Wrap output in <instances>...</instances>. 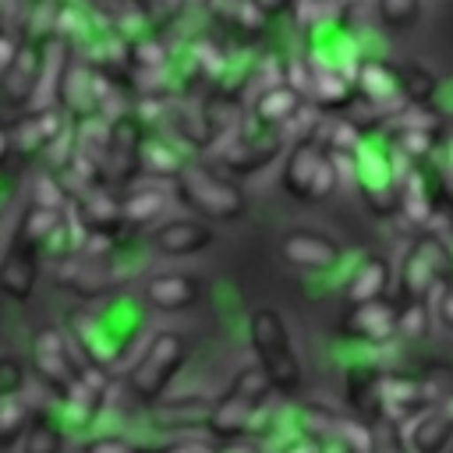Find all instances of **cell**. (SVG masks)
<instances>
[{"mask_svg": "<svg viewBox=\"0 0 453 453\" xmlns=\"http://www.w3.org/2000/svg\"><path fill=\"white\" fill-rule=\"evenodd\" d=\"M42 60H46V39H21L14 46V57L0 71V124L7 127L18 113L35 106L39 81H42Z\"/></svg>", "mask_w": 453, "mask_h": 453, "instance_id": "cell-9", "label": "cell"}, {"mask_svg": "<svg viewBox=\"0 0 453 453\" xmlns=\"http://www.w3.org/2000/svg\"><path fill=\"white\" fill-rule=\"evenodd\" d=\"M145 120L131 110L110 117L106 127V149H103V184L106 188H127L142 177V142H145Z\"/></svg>", "mask_w": 453, "mask_h": 453, "instance_id": "cell-10", "label": "cell"}, {"mask_svg": "<svg viewBox=\"0 0 453 453\" xmlns=\"http://www.w3.org/2000/svg\"><path fill=\"white\" fill-rule=\"evenodd\" d=\"M354 103H365L379 113V120L386 124L400 106V78H396V60L386 57H365L354 71Z\"/></svg>", "mask_w": 453, "mask_h": 453, "instance_id": "cell-14", "label": "cell"}, {"mask_svg": "<svg viewBox=\"0 0 453 453\" xmlns=\"http://www.w3.org/2000/svg\"><path fill=\"white\" fill-rule=\"evenodd\" d=\"M212 237H216L212 226L202 219H166V223L152 226L149 244L166 258H188V255L205 251L212 244Z\"/></svg>", "mask_w": 453, "mask_h": 453, "instance_id": "cell-18", "label": "cell"}, {"mask_svg": "<svg viewBox=\"0 0 453 453\" xmlns=\"http://www.w3.org/2000/svg\"><path fill=\"white\" fill-rule=\"evenodd\" d=\"M202 11L212 18V25L237 35V42H255L265 28V18L251 0H202Z\"/></svg>", "mask_w": 453, "mask_h": 453, "instance_id": "cell-23", "label": "cell"}, {"mask_svg": "<svg viewBox=\"0 0 453 453\" xmlns=\"http://www.w3.org/2000/svg\"><path fill=\"white\" fill-rule=\"evenodd\" d=\"M67 131V117L57 103H46V106H32L25 113H18L11 124H7V142H11V156L18 163H32L39 159L60 134Z\"/></svg>", "mask_w": 453, "mask_h": 453, "instance_id": "cell-11", "label": "cell"}, {"mask_svg": "<svg viewBox=\"0 0 453 453\" xmlns=\"http://www.w3.org/2000/svg\"><path fill=\"white\" fill-rule=\"evenodd\" d=\"M280 255L294 265V269H304V273H329L340 265L343 258V244L322 230H308V226H297L290 230L283 241H280Z\"/></svg>", "mask_w": 453, "mask_h": 453, "instance_id": "cell-15", "label": "cell"}, {"mask_svg": "<svg viewBox=\"0 0 453 453\" xmlns=\"http://www.w3.org/2000/svg\"><path fill=\"white\" fill-rule=\"evenodd\" d=\"M449 442H453V389L435 396L407 425V449L411 453H442Z\"/></svg>", "mask_w": 453, "mask_h": 453, "instance_id": "cell-16", "label": "cell"}, {"mask_svg": "<svg viewBox=\"0 0 453 453\" xmlns=\"http://www.w3.org/2000/svg\"><path fill=\"white\" fill-rule=\"evenodd\" d=\"M188 361V340L184 333H173V329H159L149 336V343L142 347L138 361L127 368V389L142 400V403H156L170 382L180 375Z\"/></svg>", "mask_w": 453, "mask_h": 453, "instance_id": "cell-6", "label": "cell"}, {"mask_svg": "<svg viewBox=\"0 0 453 453\" xmlns=\"http://www.w3.org/2000/svg\"><path fill=\"white\" fill-rule=\"evenodd\" d=\"M28 421H32V407L25 400H18V393L0 396V449L18 446V439L25 435Z\"/></svg>", "mask_w": 453, "mask_h": 453, "instance_id": "cell-28", "label": "cell"}, {"mask_svg": "<svg viewBox=\"0 0 453 453\" xmlns=\"http://www.w3.org/2000/svg\"><path fill=\"white\" fill-rule=\"evenodd\" d=\"M273 386L269 379L262 375V368H244L237 372V379L223 389V396L209 407L205 414V428L216 435V439H241V435H255L258 432V421L269 414L273 407Z\"/></svg>", "mask_w": 453, "mask_h": 453, "instance_id": "cell-2", "label": "cell"}, {"mask_svg": "<svg viewBox=\"0 0 453 453\" xmlns=\"http://www.w3.org/2000/svg\"><path fill=\"white\" fill-rule=\"evenodd\" d=\"M396 78H400L403 103H432V96L439 88V78L418 60H400L396 64Z\"/></svg>", "mask_w": 453, "mask_h": 453, "instance_id": "cell-27", "label": "cell"}, {"mask_svg": "<svg viewBox=\"0 0 453 453\" xmlns=\"http://www.w3.org/2000/svg\"><path fill=\"white\" fill-rule=\"evenodd\" d=\"M25 382V365L18 357H0V396L18 393Z\"/></svg>", "mask_w": 453, "mask_h": 453, "instance_id": "cell-31", "label": "cell"}, {"mask_svg": "<svg viewBox=\"0 0 453 453\" xmlns=\"http://www.w3.org/2000/svg\"><path fill=\"white\" fill-rule=\"evenodd\" d=\"M39 269H42L39 248H32V244H25V241L14 237L11 248H7V255H4V262H0V290L7 297H18V301L32 297L35 280H39Z\"/></svg>", "mask_w": 453, "mask_h": 453, "instance_id": "cell-21", "label": "cell"}, {"mask_svg": "<svg viewBox=\"0 0 453 453\" xmlns=\"http://www.w3.org/2000/svg\"><path fill=\"white\" fill-rule=\"evenodd\" d=\"M64 425L50 411H32V421L21 435V453H60Z\"/></svg>", "mask_w": 453, "mask_h": 453, "instance_id": "cell-26", "label": "cell"}, {"mask_svg": "<svg viewBox=\"0 0 453 453\" xmlns=\"http://www.w3.org/2000/svg\"><path fill=\"white\" fill-rule=\"evenodd\" d=\"M14 46H18V35L0 28V71H4V64L14 57Z\"/></svg>", "mask_w": 453, "mask_h": 453, "instance_id": "cell-38", "label": "cell"}, {"mask_svg": "<svg viewBox=\"0 0 453 453\" xmlns=\"http://www.w3.org/2000/svg\"><path fill=\"white\" fill-rule=\"evenodd\" d=\"M389 283H393V265L386 255H365L354 273L343 283V304H361V301H375V297H389Z\"/></svg>", "mask_w": 453, "mask_h": 453, "instance_id": "cell-22", "label": "cell"}, {"mask_svg": "<svg viewBox=\"0 0 453 453\" xmlns=\"http://www.w3.org/2000/svg\"><path fill=\"white\" fill-rule=\"evenodd\" d=\"M85 453H149V449L138 446V442H131L127 435L106 432V435H92V439L85 442Z\"/></svg>", "mask_w": 453, "mask_h": 453, "instance_id": "cell-30", "label": "cell"}, {"mask_svg": "<svg viewBox=\"0 0 453 453\" xmlns=\"http://www.w3.org/2000/svg\"><path fill=\"white\" fill-rule=\"evenodd\" d=\"M251 4L258 7V14L265 21H276L283 14H294V7H297V0H251Z\"/></svg>", "mask_w": 453, "mask_h": 453, "instance_id": "cell-34", "label": "cell"}, {"mask_svg": "<svg viewBox=\"0 0 453 453\" xmlns=\"http://www.w3.org/2000/svg\"><path fill=\"white\" fill-rule=\"evenodd\" d=\"M304 96L297 85H290L287 78L283 81H273V85H262L255 88V99H251V117L258 127H276V131H287L301 113H304Z\"/></svg>", "mask_w": 453, "mask_h": 453, "instance_id": "cell-17", "label": "cell"}, {"mask_svg": "<svg viewBox=\"0 0 453 453\" xmlns=\"http://www.w3.org/2000/svg\"><path fill=\"white\" fill-rule=\"evenodd\" d=\"M11 159V142H7V127L0 124V163H7Z\"/></svg>", "mask_w": 453, "mask_h": 453, "instance_id": "cell-39", "label": "cell"}, {"mask_svg": "<svg viewBox=\"0 0 453 453\" xmlns=\"http://www.w3.org/2000/svg\"><path fill=\"white\" fill-rule=\"evenodd\" d=\"M173 195L180 205H188L202 219H216V223L237 219L248 209L241 184L234 177H226L216 163H205V159H188L173 173Z\"/></svg>", "mask_w": 453, "mask_h": 453, "instance_id": "cell-3", "label": "cell"}, {"mask_svg": "<svg viewBox=\"0 0 453 453\" xmlns=\"http://www.w3.org/2000/svg\"><path fill=\"white\" fill-rule=\"evenodd\" d=\"M375 14H379V25L386 32H411L421 18V0H375Z\"/></svg>", "mask_w": 453, "mask_h": 453, "instance_id": "cell-29", "label": "cell"}, {"mask_svg": "<svg viewBox=\"0 0 453 453\" xmlns=\"http://www.w3.org/2000/svg\"><path fill=\"white\" fill-rule=\"evenodd\" d=\"M149 453H216V449L198 442V439H173V442H163L159 449H149Z\"/></svg>", "mask_w": 453, "mask_h": 453, "instance_id": "cell-35", "label": "cell"}, {"mask_svg": "<svg viewBox=\"0 0 453 453\" xmlns=\"http://www.w3.org/2000/svg\"><path fill=\"white\" fill-rule=\"evenodd\" d=\"M248 343H251V354H255L262 375L269 379V386L283 396H294L301 389L304 375H301V357L294 350L290 329L276 308L258 304L248 315Z\"/></svg>", "mask_w": 453, "mask_h": 453, "instance_id": "cell-4", "label": "cell"}, {"mask_svg": "<svg viewBox=\"0 0 453 453\" xmlns=\"http://www.w3.org/2000/svg\"><path fill=\"white\" fill-rule=\"evenodd\" d=\"M435 170H439L442 184H446V188H449V195H453V142L446 145V152H442V163H439Z\"/></svg>", "mask_w": 453, "mask_h": 453, "instance_id": "cell-37", "label": "cell"}, {"mask_svg": "<svg viewBox=\"0 0 453 453\" xmlns=\"http://www.w3.org/2000/svg\"><path fill=\"white\" fill-rule=\"evenodd\" d=\"M411 163H428L439 149V131L435 127H411V124H389L386 134Z\"/></svg>", "mask_w": 453, "mask_h": 453, "instance_id": "cell-25", "label": "cell"}, {"mask_svg": "<svg viewBox=\"0 0 453 453\" xmlns=\"http://www.w3.org/2000/svg\"><path fill=\"white\" fill-rule=\"evenodd\" d=\"M120 209H124V226L127 230L152 226L166 212V191L156 188V184H127V191L120 195Z\"/></svg>", "mask_w": 453, "mask_h": 453, "instance_id": "cell-24", "label": "cell"}, {"mask_svg": "<svg viewBox=\"0 0 453 453\" xmlns=\"http://www.w3.org/2000/svg\"><path fill=\"white\" fill-rule=\"evenodd\" d=\"M453 273V248L439 230H421L400 262V301H428Z\"/></svg>", "mask_w": 453, "mask_h": 453, "instance_id": "cell-7", "label": "cell"}, {"mask_svg": "<svg viewBox=\"0 0 453 453\" xmlns=\"http://www.w3.org/2000/svg\"><path fill=\"white\" fill-rule=\"evenodd\" d=\"M439 315H442V322L453 329V273H449L446 283L439 287Z\"/></svg>", "mask_w": 453, "mask_h": 453, "instance_id": "cell-36", "label": "cell"}, {"mask_svg": "<svg viewBox=\"0 0 453 453\" xmlns=\"http://www.w3.org/2000/svg\"><path fill=\"white\" fill-rule=\"evenodd\" d=\"M283 191L304 205H315V202H326L340 180H336V170H333V156L329 149L319 142L315 131H304L297 134V142L290 145L287 159H283V177H280Z\"/></svg>", "mask_w": 453, "mask_h": 453, "instance_id": "cell-5", "label": "cell"}, {"mask_svg": "<svg viewBox=\"0 0 453 453\" xmlns=\"http://www.w3.org/2000/svg\"><path fill=\"white\" fill-rule=\"evenodd\" d=\"M32 368H35V375L64 400V396L71 393V386L78 382V375H81L85 365L78 361L71 340H67L57 326H46V329H39V333L32 336Z\"/></svg>", "mask_w": 453, "mask_h": 453, "instance_id": "cell-12", "label": "cell"}, {"mask_svg": "<svg viewBox=\"0 0 453 453\" xmlns=\"http://www.w3.org/2000/svg\"><path fill=\"white\" fill-rule=\"evenodd\" d=\"M411 159L386 138V134H365L361 145L354 149V173L350 188L361 195V202L375 216H393L396 212V195L400 180L407 177Z\"/></svg>", "mask_w": 453, "mask_h": 453, "instance_id": "cell-1", "label": "cell"}, {"mask_svg": "<svg viewBox=\"0 0 453 453\" xmlns=\"http://www.w3.org/2000/svg\"><path fill=\"white\" fill-rule=\"evenodd\" d=\"M276 453H326V442H319L308 432H294V435H287V442Z\"/></svg>", "mask_w": 453, "mask_h": 453, "instance_id": "cell-32", "label": "cell"}, {"mask_svg": "<svg viewBox=\"0 0 453 453\" xmlns=\"http://www.w3.org/2000/svg\"><path fill=\"white\" fill-rule=\"evenodd\" d=\"M340 336L354 347H389L396 336V301L375 297L361 304H347V319L340 322Z\"/></svg>", "mask_w": 453, "mask_h": 453, "instance_id": "cell-13", "label": "cell"}, {"mask_svg": "<svg viewBox=\"0 0 453 453\" xmlns=\"http://www.w3.org/2000/svg\"><path fill=\"white\" fill-rule=\"evenodd\" d=\"M382 375H386V368H379L372 361H354L343 372L347 400L368 425H379V418H382Z\"/></svg>", "mask_w": 453, "mask_h": 453, "instance_id": "cell-20", "label": "cell"}, {"mask_svg": "<svg viewBox=\"0 0 453 453\" xmlns=\"http://www.w3.org/2000/svg\"><path fill=\"white\" fill-rule=\"evenodd\" d=\"M202 297V280L191 273H156L142 287V301L152 311H184Z\"/></svg>", "mask_w": 453, "mask_h": 453, "instance_id": "cell-19", "label": "cell"}, {"mask_svg": "<svg viewBox=\"0 0 453 453\" xmlns=\"http://www.w3.org/2000/svg\"><path fill=\"white\" fill-rule=\"evenodd\" d=\"M283 145H287V131L258 127L255 120H241L230 134H223L212 145V159L223 173L248 177V173H258L262 166H269L283 152Z\"/></svg>", "mask_w": 453, "mask_h": 453, "instance_id": "cell-8", "label": "cell"}, {"mask_svg": "<svg viewBox=\"0 0 453 453\" xmlns=\"http://www.w3.org/2000/svg\"><path fill=\"white\" fill-rule=\"evenodd\" d=\"M14 191H18V170H11L7 163H0V219H4Z\"/></svg>", "mask_w": 453, "mask_h": 453, "instance_id": "cell-33", "label": "cell"}]
</instances>
